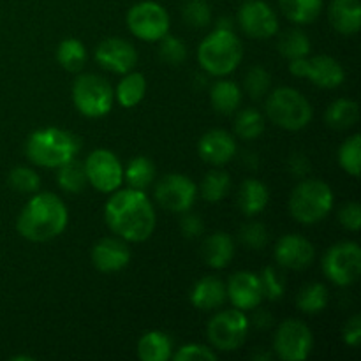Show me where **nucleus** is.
I'll return each mask as SVG.
<instances>
[{"label": "nucleus", "instance_id": "nucleus-40", "mask_svg": "<svg viewBox=\"0 0 361 361\" xmlns=\"http://www.w3.org/2000/svg\"><path fill=\"white\" fill-rule=\"evenodd\" d=\"M159 56L169 66H180L187 59V46L182 39L166 34L159 39Z\"/></svg>", "mask_w": 361, "mask_h": 361}, {"label": "nucleus", "instance_id": "nucleus-5", "mask_svg": "<svg viewBox=\"0 0 361 361\" xmlns=\"http://www.w3.org/2000/svg\"><path fill=\"white\" fill-rule=\"evenodd\" d=\"M334 208V192L323 180H303L289 197V212L300 224L312 226L323 221Z\"/></svg>", "mask_w": 361, "mask_h": 361}, {"label": "nucleus", "instance_id": "nucleus-49", "mask_svg": "<svg viewBox=\"0 0 361 361\" xmlns=\"http://www.w3.org/2000/svg\"><path fill=\"white\" fill-rule=\"evenodd\" d=\"M271 323H274V321H271L270 312H267V310H259V312L254 316V324H256L259 330L261 328H263V330H267V328H270Z\"/></svg>", "mask_w": 361, "mask_h": 361}, {"label": "nucleus", "instance_id": "nucleus-51", "mask_svg": "<svg viewBox=\"0 0 361 361\" xmlns=\"http://www.w3.org/2000/svg\"><path fill=\"white\" fill-rule=\"evenodd\" d=\"M13 360L18 361V360H34V358H30V356H14Z\"/></svg>", "mask_w": 361, "mask_h": 361}, {"label": "nucleus", "instance_id": "nucleus-12", "mask_svg": "<svg viewBox=\"0 0 361 361\" xmlns=\"http://www.w3.org/2000/svg\"><path fill=\"white\" fill-rule=\"evenodd\" d=\"M289 73L298 78H309L316 87L337 88L344 83V69L335 59L328 55L312 59H296L289 62Z\"/></svg>", "mask_w": 361, "mask_h": 361}, {"label": "nucleus", "instance_id": "nucleus-15", "mask_svg": "<svg viewBox=\"0 0 361 361\" xmlns=\"http://www.w3.org/2000/svg\"><path fill=\"white\" fill-rule=\"evenodd\" d=\"M238 23L252 39H270L279 30L277 14L263 0H247L238 11Z\"/></svg>", "mask_w": 361, "mask_h": 361}, {"label": "nucleus", "instance_id": "nucleus-27", "mask_svg": "<svg viewBox=\"0 0 361 361\" xmlns=\"http://www.w3.org/2000/svg\"><path fill=\"white\" fill-rule=\"evenodd\" d=\"M288 20L298 25H309L319 18L323 0H279Z\"/></svg>", "mask_w": 361, "mask_h": 361}, {"label": "nucleus", "instance_id": "nucleus-32", "mask_svg": "<svg viewBox=\"0 0 361 361\" xmlns=\"http://www.w3.org/2000/svg\"><path fill=\"white\" fill-rule=\"evenodd\" d=\"M56 178H59L60 189L71 194H80L88 183L85 164L83 162L76 161V159H71L69 162L60 166L59 176H56Z\"/></svg>", "mask_w": 361, "mask_h": 361}, {"label": "nucleus", "instance_id": "nucleus-19", "mask_svg": "<svg viewBox=\"0 0 361 361\" xmlns=\"http://www.w3.org/2000/svg\"><path fill=\"white\" fill-rule=\"evenodd\" d=\"M129 261L130 250L122 238H102L92 249V263L104 274L123 270Z\"/></svg>", "mask_w": 361, "mask_h": 361}, {"label": "nucleus", "instance_id": "nucleus-13", "mask_svg": "<svg viewBox=\"0 0 361 361\" xmlns=\"http://www.w3.org/2000/svg\"><path fill=\"white\" fill-rule=\"evenodd\" d=\"M197 196V187L189 176L171 173L155 185V200L166 210L183 214L192 208Z\"/></svg>", "mask_w": 361, "mask_h": 361}, {"label": "nucleus", "instance_id": "nucleus-38", "mask_svg": "<svg viewBox=\"0 0 361 361\" xmlns=\"http://www.w3.org/2000/svg\"><path fill=\"white\" fill-rule=\"evenodd\" d=\"M261 289H263V298H268L270 302L281 300L286 291V277L281 270L275 267H267L259 274Z\"/></svg>", "mask_w": 361, "mask_h": 361}, {"label": "nucleus", "instance_id": "nucleus-34", "mask_svg": "<svg viewBox=\"0 0 361 361\" xmlns=\"http://www.w3.org/2000/svg\"><path fill=\"white\" fill-rule=\"evenodd\" d=\"M126 180L130 185V189L145 190L155 178V166L150 159L136 157L127 164Z\"/></svg>", "mask_w": 361, "mask_h": 361}, {"label": "nucleus", "instance_id": "nucleus-23", "mask_svg": "<svg viewBox=\"0 0 361 361\" xmlns=\"http://www.w3.org/2000/svg\"><path fill=\"white\" fill-rule=\"evenodd\" d=\"M201 256H203L204 263L208 267L221 270L231 263L233 256H235V243H233L231 236L226 233H214L208 236L201 247Z\"/></svg>", "mask_w": 361, "mask_h": 361}, {"label": "nucleus", "instance_id": "nucleus-14", "mask_svg": "<svg viewBox=\"0 0 361 361\" xmlns=\"http://www.w3.org/2000/svg\"><path fill=\"white\" fill-rule=\"evenodd\" d=\"M83 164L88 183H92L95 189L101 190V192H113V190L120 189L123 171L122 164L115 154L104 150V148H99L88 155Z\"/></svg>", "mask_w": 361, "mask_h": 361}, {"label": "nucleus", "instance_id": "nucleus-8", "mask_svg": "<svg viewBox=\"0 0 361 361\" xmlns=\"http://www.w3.org/2000/svg\"><path fill=\"white\" fill-rule=\"evenodd\" d=\"M249 319L243 310L229 309L214 316L208 323V341L219 351H235L249 337Z\"/></svg>", "mask_w": 361, "mask_h": 361}, {"label": "nucleus", "instance_id": "nucleus-4", "mask_svg": "<svg viewBox=\"0 0 361 361\" xmlns=\"http://www.w3.org/2000/svg\"><path fill=\"white\" fill-rule=\"evenodd\" d=\"M243 46L233 30L215 28L197 48L200 66L212 76L231 74L240 66Z\"/></svg>", "mask_w": 361, "mask_h": 361}, {"label": "nucleus", "instance_id": "nucleus-6", "mask_svg": "<svg viewBox=\"0 0 361 361\" xmlns=\"http://www.w3.org/2000/svg\"><path fill=\"white\" fill-rule=\"evenodd\" d=\"M267 115L275 126L282 129L300 130L312 120V108L298 90L281 87L268 95Z\"/></svg>", "mask_w": 361, "mask_h": 361}, {"label": "nucleus", "instance_id": "nucleus-42", "mask_svg": "<svg viewBox=\"0 0 361 361\" xmlns=\"http://www.w3.org/2000/svg\"><path fill=\"white\" fill-rule=\"evenodd\" d=\"M7 182H9V185L20 194H32L39 189V185H41V180H39L37 173L30 168H23V166L14 168L13 171L9 173Z\"/></svg>", "mask_w": 361, "mask_h": 361}, {"label": "nucleus", "instance_id": "nucleus-24", "mask_svg": "<svg viewBox=\"0 0 361 361\" xmlns=\"http://www.w3.org/2000/svg\"><path fill=\"white\" fill-rule=\"evenodd\" d=\"M268 200H270L268 187L263 182H259V180L247 178L240 185L238 207L242 214L247 215V217H254V215L261 214L267 208Z\"/></svg>", "mask_w": 361, "mask_h": 361}, {"label": "nucleus", "instance_id": "nucleus-18", "mask_svg": "<svg viewBox=\"0 0 361 361\" xmlns=\"http://www.w3.org/2000/svg\"><path fill=\"white\" fill-rule=\"evenodd\" d=\"M314 256V245L300 235H284L275 247L277 263L289 270H305L312 264Z\"/></svg>", "mask_w": 361, "mask_h": 361}, {"label": "nucleus", "instance_id": "nucleus-11", "mask_svg": "<svg viewBox=\"0 0 361 361\" xmlns=\"http://www.w3.org/2000/svg\"><path fill=\"white\" fill-rule=\"evenodd\" d=\"M312 331L303 321L288 319L279 326L275 335V353L284 361H302L312 351Z\"/></svg>", "mask_w": 361, "mask_h": 361}, {"label": "nucleus", "instance_id": "nucleus-39", "mask_svg": "<svg viewBox=\"0 0 361 361\" xmlns=\"http://www.w3.org/2000/svg\"><path fill=\"white\" fill-rule=\"evenodd\" d=\"M271 85V78L268 74V71L261 66H254L247 71L245 81H243V87L245 92L252 99H263L268 94Z\"/></svg>", "mask_w": 361, "mask_h": 361}, {"label": "nucleus", "instance_id": "nucleus-26", "mask_svg": "<svg viewBox=\"0 0 361 361\" xmlns=\"http://www.w3.org/2000/svg\"><path fill=\"white\" fill-rule=\"evenodd\" d=\"M171 349V338L157 330L145 334L137 342V356L143 361H168Z\"/></svg>", "mask_w": 361, "mask_h": 361}, {"label": "nucleus", "instance_id": "nucleus-22", "mask_svg": "<svg viewBox=\"0 0 361 361\" xmlns=\"http://www.w3.org/2000/svg\"><path fill=\"white\" fill-rule=\"evenodd\" d=\"M331 27L344 35L358 34L361 27L360 0H334L328 11Z\"/></svg>", "mask_w": 361, "mask_h": 361}, {"label": "nucleus", "instance_id": "nucleus-16", "mask_svg": "<svg viewBox=\"0 0 361 361\" xmlns=\"http://www.w3.org/2000/svg\"><path fill=\"white\" fill-rule=\"evenodd\" d=\"M95 60L113 74H127L136 67L137 53L130 42L118 37L104 39L95 49Z\"/></svg>", "mask_w": 361, "mask_h": 361}, {"label": "nucleus", "instance_id": "nucleus-48", "mask_svg": "<svg viewBox=\"0 0 361 361\" xmlns=\"http://www.w3.org/2000/svg\"><path fill=\"white\" fill-rule=\"evenodd\" d=\"M288 164L291 175L298 176V178H303V176H307L310 173V162L303 154H293L291 157H289Z\"/></svg>", "mask_w": 361, "mask_h": 361}, {"label": "nucleus", "instance_id": "nucleus-44", "mask_svg": "<svg viewBox=\"0 0 361 361\" xmlns=\"http://www.w3.org/2000/svg\"><path fill=\"white\" fill-rule=\"evenodd\" d=\"M173 358L176 361H215L217 355L207 345L185 344L178 349V353Z\"/></svg>", "mask_w": 361, "mask_h": 361}, {"label": "nucleus", "instance_id": "nucleus-33", "mask_svg": "<svg viewBox=\"0 0 361 361\" xmlns=\"http://www.w3.org/2000/svg\"><path fill=\"white\" fill-rule=\"evenodd\" d=\"M310 41L307 37L305 32L298 30V28H293V30L284 32L279 39V51L284 59H288L289 62L296 59H303L310 53Z\"/></svg>", "mask_w": 361, "mask_h": 361}, {"label": "nucleus", "instance_id": "nucleus-37", "mask_svg": "<svg viewBox=\"0 0 361 361\" xmlns=\"http://www.w3.org/2000/svg\"><path fill=\"white\" fill-rule=\"evenodd\" d=\"M338 164L349 173L351 176L360 175V166H361V137L360 134L348 137L338 148Z\"/></svg>", "mask_w": 361, "mask_h": 361}, {"label": "nucleus", "instance_id": "nucleus-47", "mask_svg": "<svg viewBox=\"0 0 361 361\" xmlns=\"http://www.w3.org/2000/svg\"><path fill=\"white\" fill-rule=\"evenodd\" d=\"M342 338L348 345L351 348H358L361 341V317L353 316L348 323L344 324V330H342Z\"/></svg>", "mask_w": 361, "mask_h": 361}, {"label": "nucleus", "instance_id": "nucleus-36", "mask_svg": "<svg viewBox=\"0 0 361 361\" xmlns=\"http://www.w3.org/2000/svg\"><path fill=\"white\" fill-rule=\"evenodd\" d=\"M264 130V118L257 109L247 108L238 113L235 122V133L242 140H257Z\"/></svg>", "mask_w": 361, "mask_h": 361}, {"label": "nucleus", "instance_id": "nucleus-30", "mask_svg": "<svg viewBox=\"0 0 361 361\" xmlns=\"http://www.w3.org/2000/svg\"><path fill=\"white\" fill-rule=\"evenodd\" d=\"M56 60L69 73H80L87 63V49L78 39H63L56 49Z\"/></svg>", "mask_w": 361, "mask_h": 361}, {"label": "nucleus", "instance_id": "nucleus-28", "mask_svg": "<svg viewBox=\"0 0 361 361\" xmlns=\"http://www.w3.org/2000/svg\"><path fill=\"white\" fill-rule=\"evenodd\" d=\"M358 104L351 99H338L326 109V123L331 129L345 130L358 122Z\"/></svg>", "mask_w": 361, "mask_h": 361}, {"label": "nucleus", "instance_id": "nucleus-3", "mask_svg": "<svg viewBox=\"0 0 361 361\" xmlns=\"http://www.w3.org/2000/svg\"><path fill=\"white\" fill-rule=\"evenodd\" d=\"M80 147V140L69 130L46 127L28 136L25 152L27 157L41 168H60L76 157Z\"/></svg>", "mask_w": 361, "mask_h": 361}, {"label": "nucleus", "instance_id": "nucleus-1", "mask_svg": "<svg viewBox=\"0 0 361 361\" xmlns=\"http://www.w3.org/2000/svg\"><path fill=\"white\" fill-rule=\"evenodd\" d=\"M106 224L126 242H145L155 229V210L143 190H113L104 208Z\"/></svg>", "mask_w": 361, "mask_h": 361}, {"label": "nucleus", "instance_id": "nucleus-45", "mask_svg": "<svg viewBox=\"0 0 361 361\" xmlns=\"http://www.w3.org/2000/svg\"><path fill=\"white\" fill-rule=\"evenodd\" d=\"M338 221L349 231L356 233L361 226V208L360 203L351 201V203L342 204V208L338 210Z\"/></svg>", "mask_w": 361, "mask_h": 361}, {"label": "nucleus", "instance_id": "nucleus-43", "mask_svg": "<svg viewBox=\"0 0 361 361\" xmlns=\"http://www.w3.org/2000/svg\"><path fill=\"white\" fill-rule=\"evenodd\" d=\"M240 240L245 247L252 250H259L268 243V229L261 222H247L240 229Z\"/></svg>", "mask_w": 361, "mask_h": 361}, {"label": "nucleus", "instance_id": "nucleus-10", "mask_svg": "<svg viewBox=\"0 0 361 361\" xmlns=\"http://www.w3.org/2000/svg\"><path fill=\"white\" fill-rule=\"evenodd\" d=\"M129 30L137 39L155 42L169 32V14L157 2H140L127 14Z\"/></svg>", "mask_w": 361, "mask_h": 361}, {"label": "nucleus", "instance_id": "nucleus-35", "mask_svg": "<svg viewBox=\"0 0 361 361\" xmlns=\"http://www.w3.org/2000/svg\"><path fill=\"white\" fill-rule=\"evenodd\" d=\"M328 289L319 282H312V284L305 286L302 291L298 293L296 298V305L302 312L305 314H317L321 310L326 309L328 305Z\"/></svg>", "mask_w": 361, "mask_h": 361}, {"label": "nucleus", "instance_id": "nucleus-9", "mask_svg": "<svg viewBox=\"0 0 361 361\" xmlns=\"http://www.w3.org/2000/svg\"><path fill=\"white\" fill-rule=\"evenodd\" d=\"M324 275L334 284L345 288L358 281L361 274V249L355 242H341L330 247L323 257Z\"/></svg>", "mask_w": 361, "mask_h": 361}, {"label": "nucleus", "instance_id": "nucleus-41", "mask_svg": "<svg viewBox=\"0 0 361 361\" xmlns=\"http://www.w3.org/2000/svg\"><path fill=\"white\" fill-rule=\"evenodd\" d=\"M182 14L185 23L192 28H204L212 21V9L204 0H185Z\"/></svg>", "mask_w": 361, "mask_h": 361}, {"label": "nucleus", "instance_id": "nucleus-7", "mask_svg": "<svg viewBox=\"0 0 361 361\" xmlns=\"http://www.w3.org/2000/svg\"><path fill=\"white\" fill-rule=\"evenodd\" d=\"M111 87L104 78L97 74H81L73 85V102L81 115L88 118H99L111 111Z\"/></svg>", "mask_w": 361, "mask_h": 361}, {"label": "nucleus", "instance_id": "nucleus-46", "mask_svg": "<svg viewBox=\"0 0 361 361\" xmlns=\"http://www.w3.org/2000/svg\"><path fill=\"white\" fill-rule=\"evenodd\" d=\"M183 214H185V212H183ZM180 229H182L185 238H197L204 229L203 219L197 214H190L189 212V214L183 215L182 221H180Z\"/></svg>", "mask_w": 361, "mask_h": 361}, {"label": "nucleus", "instance_id": "nucleus-21", "mask_svg": "<svg viewBox=\"0 0 361 361\" xmlns=\"http://www.w3.org/2000/svg\"><path fill=\"white\" fill-rule=\"evenodd\" d=\"M226 298H228L226 284L214 275H208V277L197 281L190 293V302L200 310L219 309L221 305H224Z\"/></svg>", "mask_w": 361, "mask_h": 361}, {"label": "nucleus", "instance_id": "nucleus-17", "mask_svg": "<svg viewBox=\"0 0 361 361\" xmlns=\"http://www.w3.org/2000/svg\"><path fill=\"white\" fill-rule=\"evenodd\" d=\"M228 298L238 310H254L261 302H263V289H261L259 275L252 271H236L229 277L228 286Z\"/></svg>", "mask_w": 361, "mask_h": 361}, {"label": "nucleus", "instance_id": "nucleus-20", "mask_svg": "<svg viewBox=\"0 0 361 361\" xmlns=\"http://www.w3.org/2000/svg\"><path fill=\"white\" fill-rule=\"evenodd\" d=\"M201 159L208 164L224 166L235 157L236 154V141L229 133L221 129H214L201 137L197 145Z\"/></svg>", "mask_w": 361, "mask_h": 361}, {"label": "nucleus", "instance_id": "nucleus-25", "mask_svg": "<svg viewBox=\"0 0 361 361\" xmlns=\"http://www.w3.org/2000/svg\"><path fill=\"white\" fill-rule=\"evenodd\" d=\"M212 106L221 115H233L242 102V90L235 81L219 80L210 90Z\"/></svg>", "mask_w": 361, "mask_h": 361}, {"label": "nucleus", "instance_id": "nucleus-31", "mask_svg": "<svg viewBox=\"0 0 361 361\" xmlns=\"http://www.w3.org/2000/svg\"><path fill=\"white\" fill-rule=\"evenodd\" d=\"M229 189H231V178H229L228 173L222 171V169H212L203 176L200 192L201 197L208 203H219L228 196Z\"/></svg>", "mask_w": 361, "mask_h": 361}, {"label": "nucleus", "instance_id": "nucleus-2", "mask_svg": "<svg viewBox=\"0 0 361 361\" xmlns=\"http://www.w3.org/2000/svg\"><path fill=\"white\" fill-rule=\"evenodd\" d=\"M69 212L59 196L51 192L35 194L18 217V233L28 242H49L67 228Z\"/></svg>", "mask_w": 361, "mask_h": 361}, {"label": "nucleus", "instance_id": "nucleus-50", "mask_svg": "<svg viewBox=\"0 0 361 361\" xmlns=\"http://www.w3.org/2000/svg\"><path fill=\"white\" fill-rule=\"evenodd\" d=\"M215 28H224V30H233V23L229 18H219L217 27Z\"/></svg>", "mask_w": 361, "mask_h": 361}, {"label": "nucleus", "instance_id": "nucleus-29", "mask_svg": "<svg viewBox=\"0 0 361 361\" xmlns=\"http://www.w3.org/2000/svg\"><path fill=\"white\" fill-rule=\"evenodd\" d=\"M147 92V80L141 73H127L116 87V99L123 108H134L140 104Z\"/></svg>", "mask_w": 361, "mask_h": 361}]
</instances>
